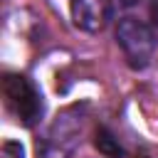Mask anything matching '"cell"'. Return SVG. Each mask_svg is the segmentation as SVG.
<instances>
[{
    "label": "cell",
    "instance_id": "cell-2",
    "mask_svg": "<svg viewBox=\"0 0 158 158\" xmlns=\"http://www.w3.org/2000/svg\"><path fill=\"white\" fill-rule=\"evenodd\" d=\"M2 94L12 114L22 126H35L42 118V96L32 86V81L22 74H5L2 79Z\"/></svg>",
    "mask_w": 158,
    "mask_h": 158
},
{
    "label": "cell",
    "instance_id": "cell-5",
    "mask_svg": "<svg viewBox=\"0 0 158 158\" xmlns=\"http://www.w3.org/2000/svg\"><path fill=\"white\" fill-rule=\"evenodd\" d=\"M0 158H25V148L17 141H5L0 148Z\"/></svg>",
    "mask_w": 158,
    "mask_h": 158
},
{
    "label": "cell",
    "instance_id": "cell-6",
    "mask_svg": "<svg viewBox=\"0 0 158 158\" xmlns=\"http://www.w3.org/2000/svg\"><path fill=\"white\" fill-rule=\"evenodd\" d=\"M151 20H153V25L158 27V0L151 2Z\"/></svg>",
    "mask_w": 158,
    "mask_h": 158
},
{
    "label": "cell",
    "instance_id": "cell-7",
    "mask_svg": "<svg viewBox=\"0 0 158 158\" xmlns=\"http://www.w3.org/2000/svg\"><path fill=\"white\" fill-rule=\"evenodd\" d=\"M123 7H131V5H136V2H141V0H118Z\"/></svg>",
    "mask_w": 158,
    "mask_h": 158
},
{
    "label": "cell",
    "instance_id": "cell-1",
    "mask_svg": "<svg viewBox=\"0 0 158 158\" xmlns=\"http://www.w3.org/2000/svg\"><path fill=\"white\" fill-rule=\"evenodd\" d=\"M116 42L123 49V57L128 62V67L133 69H146L153 59V32L148 25H143L136 17H123L116 27Z\"/></svg>",
    "mask_w": 158,
    "mask_h": 158
},
{
    "label": "cell",
    "instance_id": "cell-4",
    "mask_svg": "<svg viewBox=\"0 0 158 158\" xmlns=\"http://www.w3.org/2000/svg\"><path fill=\"white\" fill-rule=\"evenodd\" d=\"M96 148L104 153V156H111V158H116V156H123V148L118 146V141L106 131V128H99L96 131Z\"/></svg>",
    "mask_w": 158,
    "mask_h": 158
},
{
    "label": "cell",
    "instance_id": "cell-3",
    "mask_svg": "<svg viewBox=\"0 0 158 158\" xmlns=\"http://www.w3.org/2000/svg\"><path fill=\"white\" fill-rule=\"evenodd\" d=\"M69 5H72L74 25L86 30V32L104 30V25H106V20L111 15L109 0H69Z\"/></svg>",
    "mask_w": 158,
    "mask_h": 158
}]
</instances>
